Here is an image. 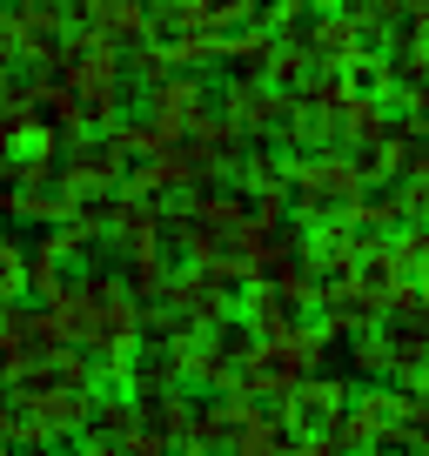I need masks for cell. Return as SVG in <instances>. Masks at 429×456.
Masks as SVG:
<instances>
[{
    "instance_id": "1",
    "label": "cell",
    "mask_w": 429,
    "mask_h": 456,
    "mask_svg": "<svg viewBox=\"0 0 429 456\" xmlns=\"http://www.w3.org/2000/svg\"><path fill=\"white\" fill-rule=\"evenodd\" d=\"M369 188H376L369 168H362V155H349V148H329V155H295V161H288V201H295L302 228L349 215Z\"/></svg>"
},
{
    "instance_id": "2",
    "label": "cell",
    "mask_w": 429,
    "mask_h": 456,
    "mask_svg": "<svg viewBox=\"0 0 429 456\" xmlns=\"http://www.w3.org/2000/svg\"><path fill=\"white\" fill-rule=\"evenodd\" d=\"M349 403H356V383L322 370V376H302V383L275 403V416H282L288 443H322V436H336V423L349 416Z\"/></svg>"
},
{
    "instance_id": "3",
    "label": "cell",
    "mask_w": 429,
    "mask_h": 456,
    "mask_svg": "<svg viewBox=\"0 0 429 456\" xmlns=\"http://www.w3.org/2000/svg\"><path fill=\"white\" fill-rule=\"evenodd\" d=\"M142 114L155 121L161 134H168V142H188L201 121H214V108H208V81H201V74H168V81L148 87Z\"/></svg>"
},
{
    "instance_id": "4",
    "label": "cell",
    "mask_w": 429,
    "mask_h": 456,
    "mask_svg": "<svg viewBox=\"0 0 429 456\" xmlns=\"http://www.w3.org/2000/svg\"><path fill=\"white\" fill-rule=\"evenodd\" d=\"M288 101L295 94H275V87H262V81H229L222 87V121H235L248 142H269L288 121Z\"/></svg>"
},
{
    "instance_id": "5",
    "label": "cell",
    "mask_w": 429,
    "mask_h": 456,
    "mask_svg": "<svg viewBox=\"0 0 429 456\" xmlns=\"http://www.w3.org/2000/svg\"><path fill=\"white\" fill-rule=\"evenodd\" d=\"M81 28L94 34L101 47H148L155 41V7H134V0H115V7H108V0H101V7H81Z\"/></svg>"
},
{
    "instance_id": "6",
    "label": "cell",
    "mask_w": 429,
    "mask_h": 456,
    "mask_svg": "<svg viewBox=\"0 0 429 456\" xmlns=\"http://www.w3.org/2000/svg\"><path fill=\"white\" fill-rule=\"evenodd\" d=\"M295 322H302V315L282 302V289H275V282H248V289H242V329H248L255 342H282Z\"/></svg>"
},
{
    "instance_id": "7",
    "label": "cell",
    "mask_w": 429,
    "mask_h": 456,
    "mask_svg": "<svg viewBox=\"0 0 429 456\" xmlns=\"http://www.w3.org/2000/svg\"><path fill=\"white\" fill-rule=\"evenodd\" d=\"M195 410H201V403L188 396V389H168V396L142 403V429H155L161 443H174V450H188V429H195Z\"/></svg>"
},
{
    "instance_id": "8",
    "label": "cell",
    "mask_w": 429,
    "mask_h": 456,
    "mask_svg": "<svg viewBox=\"0 0 429 456\" xmlns=\"http://www.w3.org/2000/svg\"><path fill=\"white\" fill-rule=\"evenodd\" d=\"M74 275H68V256L54 248V235H41V242H28V296L41 302H61V289H68Z\"/></svg>"
},
{
    "instance_id": "9",
    "label": "cell",
    "mask_w": 429,
    "mask_h": 456,
    "mask_svg": "<svg viewBox=\"0 0 429 456\" xmlns=\"http://www.w3.org/2000/svg\"><path fill=\"white\" fill-rule=\"evenodd\" d=\"M134 429H142V403H134V396H121V389H115V396L101 389V396H94V429H87V436H94V443H108V450H121V443H128Z\"/></svg>"
},
{
    "instance_id": "10",
    "label": "cell",
    "mask_w": 429,
    "mask_h": 456,
    "mask_svg": "<svg viewBox=\"0 0 429 456\" xmlns=\"http://www.w3.org/2000/svg\"><path fill=\"white\" fill-rule=\"evenodd\" d=\"M108 142H115V155H121V161H134V168H142V161H155L161 148H174L168 134L148 121V114H121L115 128H108Z\"/></svg>"
},
{
    "instance_id": "11",
    "label": "cell",
    "mask_w": 429,
    "mask_h": 456,
    "mask_svg": "<svg viewBox=\"0 0 429 456\" xmlns=\"http://www.w3.org/2000/svg\"><path fill=\"white\" fill-rule=\"evenodd\" d=\"M349 370H356L362 383H389V336L383 329H362V336L349 342Z\"/></svg>"
},
{
    "instance_id": "12",
    "label": "cell",
    "mask_w": 429,
    "mask_h": 456,
    "mask_svg": "<svg viewBox=\"0 0 429 456\" xmlns=\"http://www.w3.org/2000/svg\"><path fill=\"white\" fill-rule=\"evenodd\" d=\"M128 74H142L148 87H155V81H168V54H161L155 41H148V47H134V54H128Z\"/></svg>"
},
{
    "instance_id": "13",
    "label": "cell",
    "mask_w": 429,
    "mask_h": 456,
    "mask_svg": "<svg viewBox=\"0 0 429 456\" xmlns=\"http://www.w3.org/2000/svg\"><path fill=\"white\" fill-rule=\"evenodd\" d=\"M0 456H7V443H0Z\"/></svg>"
},
{
    "instance_id": "14",
    "label": "cell",
    "mask_w": 429,
    "mask_h": 456,
    "mask_svg": "<svg viewBox=\"0 0 429 456\" xmlns=\"http://www.w3.org/2000/svg\"><path fill=\"white\" fill-rule=\"evenodd\" d=\"M423 289H429V275H423Z\"/></svg>"
}]
</instances>
